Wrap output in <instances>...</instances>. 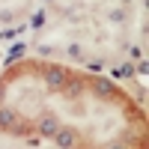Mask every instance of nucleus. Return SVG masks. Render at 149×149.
<instances>
[{"instance_id":"nucleus-3","label":"nucleus","mask_w":149,"mask_h":149,"mask_svg":"<svg viewBox=\"0 0 149 149\" xmlns=\"http://www.w3.org/2000/svg\"><path fill=\"white\" fill-rule=\"evenodd\" d=\"M57 128H60V122H57L54 116H45V119L39 122V134H42V137H54Z\"/></svg>"},{"instance_id":"nucleus-11","label":"nucleus","mask_w":149,"mask_h":149,"mask_svg":"<svg viewBox=\"0 0 149 149\" xmlns=\"http://www.w3.org/2000/svg\"><path fill=\"white\" fill-rule=\"evenodd\" d=\"M131 60H143V48L134 45V48H131Z\"/></svg>"},{"instance_id":"nucleus-9","label":"nucleus","mask_w":149,"mask_h":149,"mask_svg":"<svg viewBox=\"0 0 149 149\" xmlns=\"http://www.w3.org/2000/svg\"><path fill=\"white\" fill-rule=\"evenodd\" d=\"M12 122H15V113H12V110H0V125L12 128Z\"/></svg>"},{"instance_id":"nucleus-15","label":"nucleus","mask_w":149,"mask_h":149,"mask_svg":"<svg viewBox=\"0 0 149 149\" xmlns=\"http://www.w3.org/2000/svg\"><path fill=\"white\" fill-rule=\"evenodd\" d=\"M45 3H54V0H45Z\"/></svg>"},{"instance_id":"nucleus-2","label":"nucleus","mask_w":149,"mask_h":149,"mask_svg":"<svg viewBox=\"0 0 149 149\" xmlns=\"http://www.w3.org/2000/svg\"><path fill=\"white\" fill-rule=\"evenodd\" d=\"M54 140H57V146H60V149H72L78 137H74V131H69V128H57Z\"/></svg>"},{"instance_id":"nucleus-12","label":"nucleus","mask_w":149,"mask_h":149,"mask_svg":"<svg viewBox=\"0 0 149 149\" xmlns=\"http://www.w3.org/2000/svg\"><path fill=\"white\" fill-rule=\"evenodd\" d=\"M146 69H149V66H146V60H140V63H137V74H146Z\"/></svg>"},{"instance_id":"nucleus-5","label":"nucleus","mask_w":149,"mask_h":149,"mask_svg":"<svg viewBox=\"0 0 149 149\" xmlns=\"http://www.w3.org/2000/svg\"><path fill=\"white\" fill-rule=\"evenodd\" d=\"M131 74H134V63H122V66H116L113 72H110V78H131Z\"/></svg>"},{"instance_id":"nucleus-4","label":"nucleus","mask_w":149,"mask_h":149,"mask_svg":"<svg viewBox=\"0 0 149 149\" xmlns=\"http://www.w3.org/2000/svg\"><path fill=\"white\" fill-rule=\"evenodd\" d=\"M93 90L98 95H110L113 93V81H107V78H93Z\"/></svg>"},{"instance_id":"nucleus-6","label":"nucleus","mask_w":149,"mask_h":149,"mask_svg":"<svg viewBox=\"0 0 149 149\" xmlns=\"http://www.w3.org/2000/svg\"><path fill=\"white\" fill-rule=\"evenodd\" d=\"M24 51H27V45H24V42H15V45H12V51H9V63H12V60H18V57H24Z\"/></svg>"},{"instance_id":"nucleus-14","label":"nucleus","mask_w":149,"mask_h":149,"mask_svg":"<svg viewBox=\"0 0 149 149\" xmlns=\"http://www.w3.org/2000/svg\"><path fill=\"white\" fill-rule=\"evenodd\" d=\"M110 149H122V146H110Z\"/></svg>"},{"instance_id":"nucleus-10","label":"nucleus","mask_w":149,"mask_h":149,"mask_svg":"<svg viewBox=\"0 0 149 149\" xmlns=\"http://www.w3.org/2000/svg\"><path fill=\"white\" fill-rule=\"evenodd\" d=\"M69 57H72V60H81V57H84L81 45H72V48H69Z\"/></svg>"},{"instance_id":"nucleus-8","label":"nucleus","mask_w":149,"mask_h":149,"mask_svg":"<svg viewBox=\"0 0 149 149\" xmlns=\"http://www.w3.org/2000/svg\"><path fill=\"white\" fill-rule=\"evenodd\" d=\"M45 21H48V15H45V12L39 9V12H36V15H33V21H30V27H33V30H42V27H45Z\"/></svg>"},{"instance_id":"nucleus-13","label":"nucleus","mask_w":149,"mask_h":149,"mask_svg":"<svg viewBox=\"0 0 149 149\" xmlns=\"http://www.w3.org/2000/svg\"><path fill=\"white\" fill-rule=\"evenodd\" d=\"M15 15H12V12H0V21H12Z\"/></svg>"},{"instance_id":"nucleus-7","label":"nucleus","mask_w":149,"mask_h":149,"mask_svg":"<svg viewBox=\"0 0 149 149\" xmlns=\"http://www.w3.org/2000/svg\"><path fill=\"white\" fill-rule=\"evenodd\" d=\"M107 21L110 24H122V21H125V9H110L107 12Z\"/></svg>"},{"instance_id":"nucleus-1","label":"nucleus","mask_w":149,"mask_h":149,"mask_svg":"<svg viewBox=\"0 0 149 149\" xmlns=\"http://www.w3.org/2000/svg\"><path fill=\"white\" fill-rule=\"evenodd\" d=\"M45 81H48V86H54V90H60L66 81H69V72H63L60 66H54V69H48L45 72Z\"/></svg>"}]
</instances>
